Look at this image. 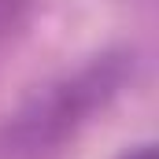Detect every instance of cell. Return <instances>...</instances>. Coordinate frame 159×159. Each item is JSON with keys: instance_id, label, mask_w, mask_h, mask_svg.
Listing matches in <instances>:
<instances>
[{"instance_id": "cell-1", "label": "cell", "mask_w": 159, "mask_h": 159, "mask_svg": "<svg viewBox=\"0 0 159 159\" xmlns=\"http://www.w3.org/2000/svg\"><path fill=\"white\" fill-rule=\"evenodd\" d=\"M133 48H107L34 89L0 126V159H48L63 152L133 81Z\"/></svg>"}, {"instance_id": "cell-2", "label": "cell", "mask_w": 159, "mask_h": 159, "mask_svg": "<svg viewBox=\"0 0 159 159\" xmlns=\"http://www.w3.org/2000/svg\"><path fill=\"white\" fill-rule=\"evenodd\" d=\"M34 0H0V48L19 34V26L26 22Z\"/></svg>"}, {"instance_id": "cell-3", "label": "cell", "mask_w": 159, "mask_h": 159, "mask_svg": "<svg viewBox=\"0 0 159 159\" xmlns=\"http://www.w3.org/2000/svg\"><path fill=\"white\" fill-rule=\"evenodd\" d=\"M115 159H156V144L152 141H137V144H126Z\"/></svg>"}]
</instances>
